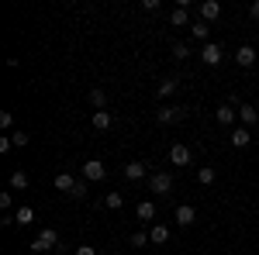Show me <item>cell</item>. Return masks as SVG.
<instances>
[{"mask_svg": "<svg viewBox=\"0 0 259 255\" xmlns=\"http://www.w3.org/2000/svg\"><path fill=\"white\" fill-rule=\"evenodd\" d=\"M52 248H59V231L56 228H45V231H38V238L31 241V252H52Z\"/></svg>", "mask_w": 259, "mask_h": 255, "instance_id": "obj_1", "label": "cell"}, {"mask_svg": "<svg viewBox=\"0 0 259 255\" xmlns=\"http://www.w3.org/2000/svg\"><path fill=\"white\" fill-rule=\"evenodd\" d=\"M83 179H90V183H100V179H107V166H104L100 159H90V162H83Z\"/></svg>", "mask_w": 259, "mask_h": 255, "instance_id": "obj_2", "label": "cell"}, {"mask_svg": "<svg viewBox=\"0 0 259 255\" xmlns=\"http://www.w3.org/2000/svg\"><path fill=\"white\" fill-rule=\"evenodd\" d=\"M149 190L166 196L169 190H173V176H169V173H152V176H149Z\"/></svg>", "mask_w": 259, "mask_h": 255, "instance_id": "obj_3", "label": "cell"}, {"mask_svg": "<svg viewBox=\"0 0 259 255\" xmlns=\"http://www.w3.org/2000/svg\"><path fill=\"white\" fill-rule=\"evenodd\" d=\"M183 118H187V107H173V104H166V107L156 111V121H159V124H173V121H183Z\"/></svg>", "mask_w": 259, "mask_h": 255, "instance_id": "obj_4", "label": "cell"}, {"mask_svg": "<svg viewBox=\"0 0 259 255\" xmlns=\"http://www.w3.org/2000/svg\"><path fill=\"white\" fill-rule=\"evenodd\" d=\"M221 59H225V52H221L218 41H207V45L200 48V62H204V66H218Z\"/></svg>", "mask_w": 259, "mask_h": 255, "instance_id": "obj_5", "label": "cell"}, {"mask_svg": "<svg viewBox=\"0 0 259 255\" xmlns=\"http://www.w3.org/2000/svg\"><path fill=\"white\" fill-rule=\"evenodd\" d=\"M190 159H194V152H190L183 141H177V145L169 148V162H173V166H190Z\"/></svg>", "mask_w": 259, "mask_h": 255, "instance_id": "obj_6", "label": "cell"}, {"mask_svg": "<svg viewBox=\"0 0 259 255\" xmlns=\"http://www.w3.org/2000/svg\"><path fill=\"white\" fill-rule=\"evenodd\" d=\"M218 18H221V4L218 0H204V4H200V21L211 24V21H218Z\"/></svg>", "mask_w": 259, "mask_h": 255, "instance_id": "obj_7", "label": "cell"}, {"mask_svg": "<svg viewBox=\"0 0 259 255\" xmlns=\"http://www.w3.org/2000/svg\"><path fill=\"white\" fill-rule=\"evenodd\" d=\"M235 62H239L242 69H249V66L256 62V48H252V45H239V48H235Z\"/></svg>", "mask_w": 259, "mask_h": 255, "instance_id": "obj_8", "label": "cell"}, {"mask_svg": "<svg viewBox=\"0 0 259 255\" xmlns=\"http://www.w3.org/2000/svg\"><path fill=\"white\" fill-rule=\"evenodd\" d=\"M76 186H80V179H73L69 176V173H59V176H56V190H59V193H76Z\"/></svg>", "mask_w": 259, "mask_h": 255, "instance_id": "obj_9", "label": "cell"}, {"mask_svg": "<svg viewBox=\"0 0 259 255\" xmlns=\"http://www.w3.org/2000/svg\"><path fill=\"white\" fill-rule=\"evenodd\" d=\"M145 176H149V166H145V162H128V166H124V179L135 183V179H145Z\"/></svg>", "mask_w": 259, "mask_h": 255, "instance_id": "obj_10", "label": "cell"}, {"mask_svg": "<svg viewBox=\"0 0 259 255\" xmlns=\"http://www.w3.org/2000/svg\"><path fill=\"white\" fill-rule=\"evenodd\" d=\"M194 221H197V211H194L190 203H180V207H177V224H183V228H190Z\"/></svg>", "mask_w": 259, "mask_h": 255, "instance_id": "obj_11", "label": "cell"}, {"mask_svg": "<svg viewBox=\"0 0 259 255\" xmlns=\"http://www.w3.org/2000/svg\"><path fill=\"white\" fill-rule=\"evenodd\" d=\"M239 118H242V128H252V124H259V111L252 107V104H242Z\"/></svg>", "mask_w": 259, "mask_h": 255, "instance_id": "obj_12", "label": "cell"}, {"mask_svg": "<svg viewBox=\"0 0 259 255\" xmlns=\"http://www.w3.org/2000/svg\"><path fill=\"white\" fill-rule=\"evenodd\" d=\"M214 118H218V124H225V128H228L232 121L239 118V111H235L232 104H221V107H218V114H214Z\"/></svg>", "mask_w": 259, "mask_h": 255, "instance_id": "obj_13", "label": "cell"}, {"mask_svg": "<svg viewBox=\"0 0 259 255\" xmlns=\"http://www.w3.org/2000/svg\"><path fill=\"white\" fill-rule=\"evenodd\" d=\"M135 217L139 221H156V203L152 200H142L139 207H135Z\"/></svg>", "mask_w": 259, "mask_h": 255, "instance_id": "obj_14", "label": "cell"}, {"mask_svg": "<svg viewBox=\"0 0 259 255\" xmlns=\"http://www.w3.org/2000/svg\"><path fill=\"white\" fill-rule=\"evenodd\" d=\"M228 141H232L235 148H245V145L252 141V135H249V128H235V131L228 135Z\"/></svg>", "mask_w": 259, "mask_h": 255, "instance_id": "obj_15", "label": "cell"}, {"mask_svg": "<svg viewBox=\"0 0 259 255\" xmlns=\"http://www.w3.org/2000/svg\"><path fill=\"white\" fill-rule=\"evenodd\" d=\"M149 241H152V245H166V241H169V228H166V224H156V228L149 231Z\"/></svg>", "mask_w": 259, "mask_h": 255, "instance_id": "obj_16", "label": "cell"}, {"mask_svg": "<svg viewBox=\"0 0 259 255\" xmlns=\"http://www.w3.org/2000/svg\"><path fill=\"white\" fill-rule=\"evenodd\" d=\"M94 128H97V131H107V128H111V124H114V118H111V114H107V111H94Z\"/></svg>", "mask_w": 259, "mask_h": 255, "instance_id": "obj_17", "label": "cell"}, {"mask_svg": "<svg viewBox=\"0 0 259 255\" xmlns=\"http://www.w3.org/2000/svg\"><path fill=\"white\" fill-rule=\"evenodd\" d=\"M190 31H194V38H200L204 45H207V38H211V24H207V21H194Z\"/></svg>", "mask_w": 259, "mask_h": 255, "instance_id": "obj_18", "label": "cell"}, {"mask_svg": "<svg viewBox=\"0 0 259 255\" xmlns=\"http://www.w3.org/2000/svg\"><path fill=\"white\" fill-rule=\"evenodd\" d=\"M177 86H180V79L166 76V79L159 83V100H162V97H173V93H177Z\"/></svg>", "mask_w": 259, "mask_h": 255, "instance_id": "obj_19", "label": "cell"}, {"mask_svg": "<svg viewBox=\"0 0 259 255\" xmlns=\"http://www.w3.org/2000/svg\"><path fill=\"white\" fill-rule=\"evenodd\" d=\"M187 18H190V7H177V11L169 14V24H173V28H183Z\"/></svg>", "mask_w": 259, "mask_h": 255, "instance_id": "obj_20", "label": "cell"}, {"mask_svg": "<svg viewBox=\"0 0 259 255\" xmlns=\"http://www.w3.org/2000/svg\"><path fill=\"white\" fill-rule=\"evenodd\" d=\"M28 183H31V179H28V173H24V169L11 173V190H28Z\"/></svg>", "mask_w": 259, "mask_h": 255, "instance_id": "obj_21", "label": "cell"}, {"mask_svg": "<svg viewBox=\"0 0 259 255\" xmlns=\"http://www.w3.org/2000/svg\"><path fill=\"white\" fill-rule=\"evenodd\" d=\"M214 176H218V173H214L211 166H200V169H197V183H200V186H211Z\"/></svg>", "mask_w": 259, "mask_h": 255, "instance_id": "obj_22", "label": "cell"}, {"mask_svg": "<svg viewBox=\"0 0 259 255\" xmlns=\"http://www.w3.org/2000/svg\"><path fill=\"white\" fill-rule=\"evenodd\" d=\"M31 217H35V211H31V207H18V214H14V224H21V228H24V224H31Z\"/></svg>", "mask_w": 259, "mask_h": 255, "instance_id": "obj_23", "label": "cell"}, {"mask_svg": "<svg viewBox=\"0 0 259 255\" xmlns=\"http://www.w3.org/2000/svg\"><path fill=\"white\" fill-rule=\"evenodd\" d=\"M104 207H111V211H121V207H124V196H121V193H107V196H104Z\"/></svg>", "mask_w": 259, "mask_h": 255, "instance_id": "obj_24", "label": "cell"}, {"mask_svg": "<svg viewBox=\"0 0 259 255\" xmlns=\"http://www.w3.org/2000/svg\"><path fill=\"white\" fill-rule=\"evenodd\" d=\"M90 104H94L97 111H104V107H107V93H104V90H90Z\"/></svg>", "mask_w": 259, "mask_h": 255, "instance_id": "obj_25", "label": "cell"}, {"mask_svg": "<svg viewBox=\"0 0 259 255\" xmlns=\"http://www.w3.org/2000/svg\"><path fill=\"white\" fill-rule=\"evenodd\" d=\"M11 141H14V145H18V148H24V145H28V141H31V138L24 135V131H11Z\"/></svg>", "mask_w": 259, "mask_h": 255, "instance_id": "obj_26", "label": "cell"}, {"mask_svg": "<svg viewBox=\"0 0 259 255\" xmlns=\"http://www.w3.org/2000/svg\"><path fill=\"white\" fill-rule=\"evenodd\" d=\"M0 128H4V131H11V128H14V114H11V111H4V114H0Z\"/></svg>", "mask_w": 259, "mask_h": 255, "instance_id": "obj_27", "label": "cell"}, {"mask_svg": "<svg viewBox=\"0 0 259 255\" xmlns=\"http://www.w3.org/2000/svg\"><path fill=\"white\" fill-rule=\"evenodd\" d=\"M132 245H135V248L149 245V235H145V231H135V235H132Z\"/></svg>", "mask_w": 259, "mask_h": 255, "instance_id": "obj_28", "label": "cell"}, {"mask_svg": "<svg viewBox=\"0 0 259 255\" xmlns=\"http://www.w3.org/2000/svg\"><path fill=\"white\" fill-rule=\"evenodd\" d=\"M173 56H177V59H187V56H190V48H187V45H173Z\"/></svg>", "mask_w": 259, "mask_h": 255, "instance_id": "obj_29", "label": "cell"}, {"mask_svg": "<svg viewBox=\"0 0 259 255\" xmlns=\"http://www.w3.org/2000/svg\"><path fill=\"white\" fill-rule=\"evenodd\" d=\"M142 7H145L149 14H156V11H159V0H142Z\"/></svg>", "mask_w": 259, "mask_h": 255, "instance_id": "obj_30", "label": "cell"}, {"mask_svg": "<svg viewBox=\"0 0 259 255\" xmlns=\"http://www.w3.org/2000/svg\"><path fill=\"white\" fill-rule=\"evenodd\" d=\"M11 148H14V141H11V135H7V138H0V156H4V152H11Z\"/></svg>", "mask_w": 259, "mask_h": 255, "instance_id": "obj_31", "label": "cell"}, {"mask_svg": "<svg viewBox=\"0 0 259 255\" xmlns=\"http://www.w3.org/2000/svg\"><path fill=\"white\" fill-rule=\"evenodd\" d=\"M76 255H97V252H94V245H80V248H76Z\"/></svg>", "mask_w": 259, "mask_h": 255, "instance_id": "obj_32", "label": "cell"}, {"mask_svg": "<svg viewBox=\"0 0 259 255\" xmlns=\"http://www.w3.org/2000/svg\"><path fill=\"white\" fill-rule=\"evenodd\" d=\"M249 14H252V18L259 21V0H256V4H252V7H249Z\"/></svg>", "mask_w": 259, "mask_h": 255, "instance_id": "obj_33", "label": "cell"}]
</instances>
